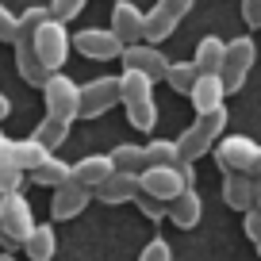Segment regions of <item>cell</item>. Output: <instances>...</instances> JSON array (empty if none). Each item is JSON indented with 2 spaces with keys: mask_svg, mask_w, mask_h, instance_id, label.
<instances>
[{
  "mask_svg": "<svg viewBox=\"0 0 261 261\" xmlns=\"http://www.w3.org/2000/svg\"><path fill=\"white\" fill-rule=\"evenodd\" d=\"M139 192L154 196V200H162V204L169 207L173 200L185 192V180H180L177 165H169V169H142L139 173Z\"/></svg>",
  "mask_w": 261,
  "mask_h": 261,
  "instance_id": "8fae6325",
  "label": "cell"
},
{
  "mask_svg": "<svg viewBox=\"0 0 261 261\" xmlns=\"http://www.w3.org/2000/svg\"><path fill=\"white\" fill-rule=\"evenodd\" d=\"M31 180H35V185H42V188H62V185H69V180H73V165L50 154L39 169H31Z\"/></svg>",
  "mask_w": 261,
  "mask_h": 261,
  "instance_id": "603a6c76",
  "label": "cell"
},
{
  "mask_svg": "<svg viewBox=\"0 0 261 261\" xmlns=\"http://www.w3.org/2000/svg\"><path fill=\"white\" fill-rule=\"evenodd\" d=\"M0 261H16V257H12V253H0Z\"/></svg>",
  "mask_w": 261,
  "mask_h": 261,
  "instance_id": "60d3db41",
  "label": "cell"
},
{
  "mask_svg": "<svg viewBox=\"0 0 261 261\" xmlns=\"http://www.w3.org/2000/svg\"><path fill=\"white\" fill-rule=\"evenodd\" d=\"M69 127H73V123H62V119H50V115H46V119H42L39 127H35V135H31V139L39 142V146L46 150V154H54V150L62 146L65 139H69Z\"/></svg>",
  "mask_w": 261,
  "mask_h": 261,
  "instance_id": "cb8c5ba5",
  "label": "cell"
},
{
  "mask_svg": "<svg viewBox=\"0 0 261 261\" xmlns=\"http://www.w3.org/2000/svg\"><path fill=\"white\" fill-rule=\"evenodd\" d=\"M46 158H50V154H46L35 139H8V135H0V169L31 173V169H39Z\"/></svg>",
  "mask_w": 261,
  "mask_h": 261,
  "instance_id": "9c48e42d",
  "label": "cell"
},
{
  "mask_svg": "<svg viewBox=\"0 0 261 261\" xmlns=\"http://www.w3.org/2000/svg\"><path fill=\"white\" fill-rule=\"evenodd\" d=\"M73 46L81 50L85 58H96V62H112V58L123 54L119 39H115L108 27H85V31L73 35Z\"/></svg>",
  "mask_w": 261,
  "mask_h": 261,
  "instance_id": "4fadbf2b",
  "label": "cell"
},
{
  "mask_svg": "<svg viewBox=\"0 0 261 261\" xmlns=\"http://www.w3.org/2000/svg\"><path fill=\"white\" fill-rule=\"evenodd\" d=\"M42 104H46L50 119L73 123L77 108H81V85H77L69 73H50L46 85H42Z\"/></svg>",
  "mask_w": 261,
  "mask_h": 261,
  "instance_id": "5b68a950",
  "label": "cell"
},
{
  "mask_svg": "<svg viewBox=\"0 0 261 261\" xmlns=\"http://www.w3.org/2000/svg\"><path fill=\"white\" fill-rule=\"evenodd\" d=\"M89 200H92V192L89 188H81V185H62V188H54V196H50V215H54L58 223L62 219H77V215L89 207Z\"/></svg>",
  "mask_w": 261,
  "mask_h": 261,
  "instance_id": "5bb4252c",
  "label": "cell"
},
{
  "mask_svg": "<svg viewBox=\"0 0 261 261\" xmlns=\"http://www.w3.org/2000/svg\"><path fill=\"white\" fill-rule=\"evenodd\" d=\"M139 261H173V246L165 242L162 234L158 238H150L146 246H142V253H139Z\"/></svg>",
  "mask_w": 261,
  "mask_h": 261,
  "instance_id": "1f68e13d",
  "label": "cell"
},
{
  "mask_svg": "<svg viewBox=\"0 0 261 261\" xmlns=\"http://www.w3.org/2000/svg\"><path fill=\"white\" fill-rule=\"evenodd\" d=\"M212 154H215V165L223 173H242L250 180H261V146L253 139H242V135L219 139Z\"/></svg>",
  "mask_w": 261,
  "mask_h": 261,
  "instance_id": "277c9868",
  "label": "cell"
},
{
  "mask_svg": "<svg viewBox=\"0 0 261 261\" xmlns=\"http://www.w3.org/2000/svg\"><path fill=\"white\" fill-rule=\"evenodd\" d=\"M23 185H27V173H19V169H0V196L23 192Z\"/></svg>",
  "mask_w": 261,
  "mask_h": 261,
  "instance_id": "836d02e7",
  "label": "cell"
},
{
  "mask_svg": "<svg viewBox=\"0 0 261 261\" xmlns=\"http://www.w3.org/2000/svg\"><path fill=\"white\" fill-rule=\"evenodd\" d=\"M0 42H16V12L0 4Z\"/></svg>",
  "mask_w": 261,
  "mask_h": 261,
  "instance_id": "d590c367",
  "label": "cell"
},
{
  "mask_svg": "<svg viewBox=\"0 0 261 261\" xmlns=\"http://www.w3.org/2000/svg\"><path fill=\"white\" fill-rule=\"evenodd\" d=\"M223 50H227V42H223V39L204 35V39L196 42V58H192L196 73H219V69H223Z\"/></svg>",
  "mask_w": 261,
  "mask_h": 261,
  "instance_id": "7402d4cb",
  "label": "cell"
},
{
  "mask_svg": "<svg viewBox=\"0 0 261 261\" xmlns=\"http://www.w3.org/2000/svg\"><path fill=\"white\" fill-rule=\"evenodd\" d=\"M188 100H192L196 115H207L215 112V108H227V89H223L219 73H200L192 85V92H188Z\"/></svg>",
  "mask_w": 261,
  "mask_h": 261,
  "instance_id": "9a60e30c",
  "label": "cell"
},
{
  "mask_svg": "<svg viewBox=\"0 0 261 261\" xmlns=\"http://www.w3.org/2000/svg\"><path fill=\"white\" fill-rule=\"evenodd\" d=\"M154 8H158V12H165V16L173 19V23H180V19H185L188 12L196 8V0H158Z\"/></svg>",
  "mask_w": 261,
  "mask_h": 261,
  "instance_id": "d6a6232c",
  "label": "cell"
},
{
  "mask_svg": "<svg viewBox=\"0 0 261 261\" xmlns=\"http://www.w3.org/2000/svg\"><path fill=\"white\" fill-rule=\"evenodd\" d=\"M165 219H173L180 230H192V227H200V219H204V200H200V192H196V188H185V192H180L177 200L169 204Z\"/></svg>",
  "mask_w": 261,
  "mask_h": 261,
  "instance_id": "e0dca14e",
  "label": "cell"
},
{
  "mask_svg": "<svg viewBox=\"0 0 261 261\" xmlns=\"http://www.w3.org/2000/svg\"><path fill=\"white\" fill-rule=\"evenodd\" d=\"M130 204L139 207V212L146 215L150 223H162V219H165V212H169V207H165L162 200H154V196H146V192H139V196H135V200H130Z\"/></svg>",
  "mask_w": 261,
  "mask_h": 261,
  "instance_id": "4dcf8cb0",
  "label": "cell"
},
{
  "mask_svg": "<svg viewBox=\"0 0 261 261\" xmlns=\"http://www.w3.org/2000/svg\"><path fill=\"white\" fill-rule=\"evenodd\" d=\"M85 4L89 0H50V19H58V23H69L73 16H81Z\"/></svg>",
  "mask_w": 261,
  "mask_h": 261,
  "instance_id": "f546056e",
  "label": "cell"
},
{
  "mask_svg": "<svg viewBox=\"0 0 261 261\" xmlns=\"http://www.w3.org/2000/svg\"><path fill=\"white\" fill-rule=\"evenodd\" d=\"M253 207L261 212V180H253Z\"/></svg>",
  "mask_w": 261,
  "mask_h": 261,
  "instance_id": "ab89813d",
  "label": "cell"
},
{
  "mask_svg": "<svg viewBox=\"0 0 261 261\" xmlns=\"http://www.w3.org/2000/svg\"><path fill=\"white\" fill-rule=\"evenodd\" d=\"M23 253L31 261H54V253H58V230H54V223H35V230L27 234V242H23Z\"/></svg>",
  "mask_w": 261,
  "mask_h": 261,
  "instance_id": "ffe728a7",
  "label": "cell"
},
{
  "mask_svg": "<svg viewBox=\"0 0 261 261\" xmlns=\"http://www.w3.org/2000/svg\"><path fill=\"white\" fill-rule=\"evenodd\" d=\"M112 173H115V165H112V158H108V154H85L81 162H73V185L96 192Z\"/></svg>",
  "mask_w": 261,
  "mask_h": 261,
  "instance_id": "2e32d148",
  "label": "cell"
},
{
  "mask_svg": "<svg viewBox=\"0 0 261 261\" xmlns=\"http://www.w3.org/2000/svg\"><path fill=\"white\" fill-rule=\"evenodd\" d=\"M227 108H215V112L207 115H196V123L188 130H180L177 139V162L180 165H196L204 154H212L215 142H219V135L227 130Z\"/></svg>",
  "mask_w": 261,
  "mask_h": 261,
  "instance_id": "6da1fadb",
  "label": "cell"
},
{
  "mask_svg": "<svg viewBox=\"0 0 261 261\" xmlns=\"http://www.w3.org/2000/svg\"><path fill=\"white\" fill-rule=\"evenodd\" d=\"M92 196H96L100 204H127V200L139 196V173H119V169H115Z\"/></svg>",
  "mask_w": 261,
  "mask_h": 261,
  "instance_id": "ac0fdd59",
  "label": "cell"
},
{
  "mask_svg": "<svg viewBox=\"0 0 261 261\" xmlns=\"http://www.w3.org/2000/svg\"><path fill=\"white\" fill-rule=\"evenodd\" d=\"M142 154H146V169H169V165H180L177 162V142H165V139L146 142Z\"/></svg>",
  "mask_w": 261,
  "mask_h": 261,
  "instance_id": "4316f807",
  "label": "cell"
},
{
  "mask_svg": "<svg viewBox=\"0 0 261 261\" xmlns=\"http://www.w3.org/2000/svg\"><path fill=\"white\" fill-rule=\"evenodd\" d=\"M8 112H12V100L0 92V123H4V115H8Z\"/></svg>",
  "mask_w": 261,
  "mask_h": 261,
  "instance_id": "f35d334b",
  "label": "cell"
},
{
  "mask_svg": "<svg viewBox=\"0 0 261 261\" xmlns=\"http://www.w3.org/2000/svg\"><path fill=\"white\" fill-rule=\"evenodd\" d=\"M50 19V8H27V12H19L16 16V39H35V31H39L42 23Z\"/></svg>",
  "mask_w": 261,
  "mask_h": 261,
  "instance_id": "f1b7e54d",
  "label": "cell"
},
{
  "mask_svg": "<svg viewBox=\"0 0 261 261\" xmlns=\"http://www.w3.org/2000/svg\"><path fill=\"white\" fill-rule=\"evenodd\" d=\"M35 54H39V62L46 65L50 73H58L65 65V58H69V46H73V35L65 31V23H58V19H46V23L35 31L31 39Z\"/></svg>",
  "mask_w": 261,
  "mask_h": 261,
  "instance_id": "52a82bcc",
  "label": "cell"
},
{
  "mask_svg": "<svg viewBox=\"0 0 261 261\" xmlns=\"http://www.w3.org/2000/svg\"><path fill=\"white\" fill-rule=\"evenodd\" d=\"M196 65L192 62H169V69H165V81H169V89L173 92H192V85H196Z\"/></svg>",
  "mask_w": 261,
  "mask_h": 261,
  "instance_id": "83f0119b",
  "label": "cell"
},
{
  "mask_svg": "<svg viewBox=\"0 0 261 261\" xmlns=\"http://www.w3.org/2000/svg\"><path fill=\"white\" fill-rule=\"evenodd\" d=\"M173 31H177V23H173L165 12L150 8L146 16H142V42H146V46H154V42H165Z\"/></svg>",
  "mask_w": 261,
  "mask_h": 261,
  "instance_id": "d4e9b609",
  "label": "cell"
},
{
  "mask_svg": "<svg viewBox=\"0 0 261 261\" xmlns=\"http://www.w3.org/2000/svg\"><path fill=\"white\" fill-rule=\"evenodd\" d=\"M242 230H246V238H250V242L257 246V253H261V212L257 207H250V212L242 215Z\"/></svg>",
  "mask_w": 261,
  "mask_h": 261,
  "instance_id": "e575fe53",
  "label": "cell"
},
{
  "mask_svg": "<svg viewBox=\"0 0 261 261\" xmlns=\"http://www.w3.org/2000/svg\"><path fill=\"white\" fill-rule=\"evenodd\" d=\"M142 16L146 12L139 4H130V0H115L112 4V27L108 31L119 39V46H139L142 42Z\"/></svg>",
  "mask_w": 261,
  "mask_h": 261,
  "instance_id": "7c38bea8",
  "label": "cell"
},
{
  "mask_svg": "<svg viewBox=\"0 0 261 261\" xmlns=\"http://www.w3.org/2000/svg\"><path fill=\"white\" fill-rule=\"evenodd\" d=\"M35 230V212L27 204L23 192H12V196H0V253H12V250H23L27 234Z\"/></svg>",
  "mask_w": 261,
  "mask_h": 261,
  "instance_id": "3957f363",
  "label": "cell"
},
{
  "mask_svg": "<svg viewBox=\"0 0 261 261\" xmlns=\"http://www.w3.org/2000/svg\"><path fill=\"white\" fill-rule=\"evenodd\" d=\"M180 180H185V188H196V165H177Z\"/></svg>",
  "mask_w": 261,
  "mask_h": 261,
  "instance_id": "74e56055",
  "label": "cell"
},
{
  "mask_svg": "<svg viewBox=\"0 0 261 261\" xmlns=\"http://www.w3.org/2000/svg\"><path fill=\"white\" fill-rule=\"evenodd\" d=\"M16 69H19V77H23L27 85H35V89H42L46 77H50V69L39 62V54H35L31 39H16Z\"/></svg>",
  "mask_w": 261,
  "mask_h": 261,
  "instance_id": "d6986e66",
  "label": "cell"
},
{
  "mask_svg": "<svg viewBox=\"0 0 261 261\" xmlns=\"http://www.w3.org/2000/svg\"><path fill=\"white\" fill-rule=\"evenodd\" d=\"M253 62H257V46H253L250 35L227 39V50H223V69H219V81H223V89H227V96L246 85V73H250Z\"/></svg>",
  "mask_w": 261,
  "mask_h": 261,
  "instance_id": "8992f818",
  "label": "cell"
},
{
  "mask_svg": "<svg viewBox=\"0 0 261 261\" xmlns=\"http://www.w3.org/2000/svg\"><path fill=\"white\" fill-rule=\"evenodd\" d=\"M119 104L127 108V119L135 130H154L158 123V100H154V81L142 73H119Z\"/></svg>",
  "mask_w": 261,
  "mask_h": 261,
  "instance_id": "7a4b0ae2",
  "label": "cell"
},
{
  "mask_svg": "<svg viewBox=\"0 0 261 261\" xmlns=\"http://www.w3.org/2000/svg\"><path fill=\"white\" fill-rule=\"evenodd\" d=\"M115 104H119V77H92L89 85H81L77 119H96V115L112 112Z\"/></svg>",
  "mask_w": 261,
  "mask_h": 261,
  "instance_id": "ba28073f",
  "label": "cell"
},
{
  "mask_svg": "<svg viewBox=\"0 0 261 261\" xmlns=\"http://www.w3.org/2000/svg\"><path fill=\"white\" fill-rule=\"evenodd\" d=\"M119 62H123L127 73H142V77H150V81H158V77L165 81V69H169V58H165L158 46H146V42H139V46H123Z\"/></svg>",
  "mask_w": 261,
  "mask_h": 261,
  "instance_id": "30bf717a",
  "label": "cell"
},
{
  "mask_svg": "<svg viewBox=\"0 0 261 261\" xmlns=\"http://www.w3.org/2000/svg\"><path fill=\"white\" fill-rule=\"evenodd\" d=\"M242 19L250 23V31L261 27V0H242Z\"/></svg>",
  "mask_w": 261,
  "mask_h": 261,
  "instance_id": "8d00e7d4",
  "label": "cell"
},
{
  "mask_svg": "<svg viewBox=\"0 0 261 261\" xmlns=\"http://www.w3.org/2000/svg\"><path fill=\"white\" fill-rule=\"evenodd\" d=\"M108 158H112V165H115L119 173H142V169H146V154H142V146H135V142L115 146Z\"/></svg>",
  "mask_w": 261,
  "mask_h": 261,
  "instance_id": "484cf974",
  "label": "cell"
},
{
  "mask_svg": "<svg viewBox=\"0 0 261 261\" xmlns=\"http://www.w3.org/2000/svg\"><path fill=\"white\" fill-rule=\"evenodd\" d=\"M223 200H227V207L246 215L253 207V180L242 173H223Z\"/></svg>",
  "mask_w": 261,
  "mask_h": 261,
  "instance_id": "44dd1931",
  "label": "cell"
}]
</instances>
